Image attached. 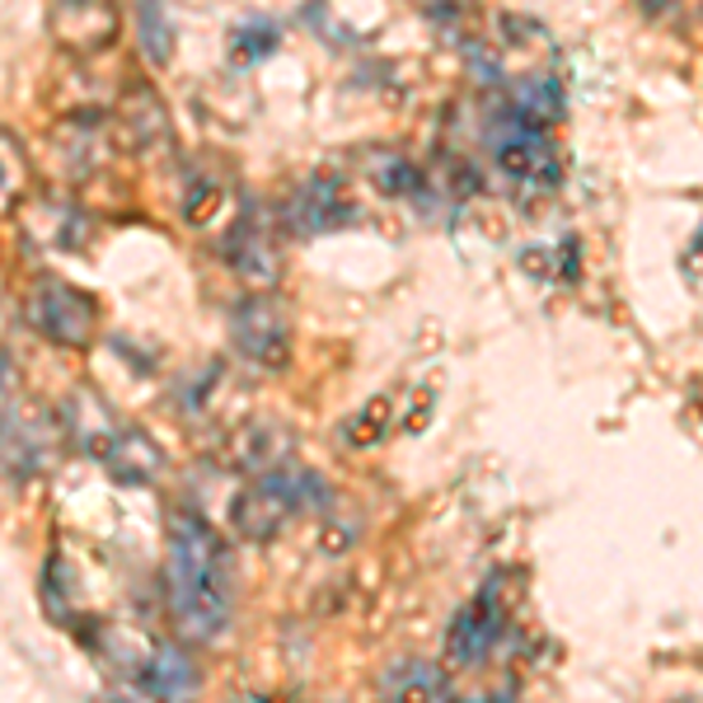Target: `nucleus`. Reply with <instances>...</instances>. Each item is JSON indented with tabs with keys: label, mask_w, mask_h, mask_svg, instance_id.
Segmentation results:
<instances>
[{
	"label": "nucleus",
	"mask_w": 703,
	"mask_h": 703,
	"mask_svg": "<svg viewBox=\"0 0 703 703\" xmlns=\"http://www.w3.org/2000/svg\"><path fill=\"white\" fill-rule=\"evenodd\" d=\"M165 591L169 614L188 643H216L231 624V554L221 535L202 516L179 512L169 521V554H165Z\"/></svg>",
	"instance_id": "nucleus-1"
},
{
	"label": "nucleus",
	"mask_w": 703,
	"mask_h": 703,
	"mask_svg": "<svg viewBox=\"0 0 703 703\" xmlns=\"http://www.w3.org/2000/svg\"><path fill=\"white\" fill-rule=\"evenodd\" d=\"M328 483L320 479L314 469L295 465V460H281L277 469L258 473V479L239 492L231 502V531L239 539H272L281 525H291L301 512H320L328 506Z\"/></svg>",
	"instance_id": "nucleus-2"
},
{
	"label": "nucleus",
	"mask_w": 703,
	"mask_h": 703,
	"mask_svg": "<svg viewBox=\"0 0 703 703\" xmlns=\"http://www.w3.org/2000/svg\"><path fill=\"white\" fill-rule=\"evenodd\" d=\"M24 324L33 333H43L52 347L85 352L99 333V301L85 287H76V281L43 272L24 291Z\"/></svg>",
	"instance_id": "nucleus-3"
},
{
	"label": "nucleus",
	"mask_w": 703,
	"mask_h": 703,
	"mask_svg": "<svg viewBox=\"0 0 703 703\" xmlns=\"http://www.w3.org/2000/svg\"><path fill=\"white\" fill-rule=\"evenodd\" d=\"M231 343L244 361L281 371L291 361V310L272 291H254L231 310Z\"/></svg>",
	"instance_id": "nucleus-4"
},
{
	"label": "nucleus",
	"mask_w": 703,
	"mask_h": 703,
	"mask_svg": "<svg viewBox=\"0 0 703 703\" xmlns=\"http://www.w3.org/2000/svg\"><path fill=\"white\" fill-rule=\"evenodd\" d=\"M502 628H506V572H492L479 587V595L455 614L450 638H446V661L455 671L479 666L492 652V643L502 638Z\"/></svg>",
	"instance_id": "nucleus-5"
},
{
	"label": "nucleus",
	"mask_w": 703,
	"mask_h": 703,
	"mask_svg": "<svg viewBox=\"0 0 703 703\" xmlns=\"http://www.w3.org/2000/svg\"><path fill=\"white\" fill-rule=\"evenodd\" d=\"M47 24L66 57H103L122 33V14L113 0H57Z\"/></svg>",
	"instance_id": "nucleus-6"
},
{
	"label": "nucleus",
	"mask_w": 703,
	"mask_h": 703,
	"mask_svg": "<svg viewBox=\"0 0 703 703\" xmlns=\"http://www.w3.org/2000/svg\"><path fill=\"white\" fill-rule=\"evenodd\" d=\"M498 136H492V150H498V165L512 174L521 183H535V188H549L558 183V150L544 127L525 122L516 109L506 113V122H498Z\"/></svg>",
	"instance_id": "nucleus-7"
},
{
	"label": "nucleus",
	"mask_w": 703,
	"mask_h": 703,
	"mask_svg": "<svg viewBox=\"0 0 703 703\" xmlns=\"http://www.w3.org/2000/svg\"><path fill=\"white\" fill-rule=\"evenodd\" d=\"M169 127H174L169 103L155 94L150 85H132V90H122V99L113 103V113H109V136L132 155H150L155 146H165Z\"/></svg>",
	"instance_id": "nucleus-8"
},
{
	"label": "nucleus",
	"mask_w": 703,
	"mask_h": 703,
	"mask_svg": "<svg viewBox=\"0 0 703 703\" xmlns=\"http://www.w3.org/2000/svg\"><path fill=\"white\" fill-rule=\"evenodd\" d=\"M352 216V207L343 198L338 179H328V174H314L310 183H301V192L287 202V231L295 239H314L333 231V225H343Z\"/></svg>",
	"instance_id": "nucleus-9"
},
{
	"label": "nucleus",
	"mask_w": 703,
	"mask_h": 703,
	"mask_svg": "<svg viewBox=\"0 0 703 703\" xmlns=\"http://www.w3.org/2000/svg\"><path fill=\"white\" fill-rule=\"evenodd\" d=\"M94 455L118 483H155L165 473V450L150 442L141 427H113L103 442L94 446Z\"/></svg>",
	"instance_id": "nucleus-10"
},
{
	"label": "nucleus",
	"mask_w": 703,
	"mask_h": 703,
	"mask_svg": "<svg viewBox=\"0 0 703 703\" xmlns=\"http://www.w3.org/2000/svg\"><path fill=\"white\" fill-rule=\"evenodd\" d=\"M221 249L225 258H231V268L249 281V287L258 291H272L277 287V277H281V258H277V244L268 239V231L254 221V211L249 216H239V225L231 235L221 239Z\"/></svg>",
	"instance_id": "nucleus-11"
},
{
	"label": "nucleus",
	"mask_w": 703,
	"mask_h": 703,
	"mask_svg": "<svg viewBox=\"0 0 703 703\" xmlns=\"http://www.w3.org/2000/svg\"><path fill=\"white\" fill-rule=\"evenodd\" d=\"M103 141H109V122L99 113H85V118H66L52 127V146L62 155V169L70 179H85L94 174L103 160Z\"/></svg>",
	"instance_id": "nucleus-12"
},
{
	"label": "nucleus",
	"mask_w": 703,
	"mask_h": 703,
	"mask_svg": "<svg viewBox=\"0 0 703 703\" xmlns=\"http://www.w3.org/2000/svg\"><path fill=\"white\" fill-rule=\"evenodd\" d=\"M141 684H146V694L155 699H165V703H188L192 694H198V666H192V657L183 652V647H174V643H155V652L150 661L141 666Z\"/></svg>",
	"instance_id": "nucleus-13"
},
{
	"label": "nucleus",
	"mask_w": 703,
	"mask_h": 703,
	"mask_svg": "<svg viewBox=\"0 0 703 703\" xmlns=\"http://www.w3.org/2000/svg\"><path fill=\"white\" fill-rule=\"evenodd\" d=\"M52 446V432L43 427L38 417L29 422V413H5L0 417V460H5L14 473H33L43 469Z\"/></svg>",
	"instance_id": "nucleus-14"
},
{
	"label": "nucleus",
	"mask_w": 703,
	"mask_h": 703,
	"mask_svg": "<svg viewBox=\"0 0 703 703\" xmlns=\"http://www.w3.org/2000/svg\"><path fill=\"white\" fill-rule=\"evenodd\" d=\"M225 460L235 469H249L258 479V473H268L287 460V442L277 436V427H239L231 436V446H225Z\"/></svg>",
	"instance_id": "nucleus-15"
},
{
	"label": "nucleus",
	"mask_w": 703,
	"mask_h": 703,
	"mask_svg": "<svg viewBox=\"0 0 703 703\" xmlns=\"http://www.w3.org/2000/svg\"><path fill=\"white\" fill-rule=\"evenodd\" d=\"M361 169H366V179L384 192V198H417V192H422V174H417V165L403 150H384V146L366 150L361 155Z\"/></svg>",
	"instance_id": "nucleus-16"
},
{
	"label": "nucleus",
	"mask_w": 703,
	"mask_h": 703,
	"mask_svg": "<svg viewBox=\"0 0 703 703\" xmlns=\"http://www.w3.org/2000/svg\"><path fill=\"white\" fill-rule=\"evenodd\" d=\"M136 43L150 66H169L179 33H174L169 14H165V0H136Z\"/></svg>",
	"instance_id": "nucleus-17"
},
{
	"label": "nucleus",
	"mask_w": 703,
	"mask_h": 703,
	"mask_svg": "<svg viewBox=\"0 0 703 703\" xmlns=\"http://www.w3.org/2000/svg\"><path fill=\"white\" fill-rule=\"evenodd\" d=\"M512 109H516L525 122L544 127V122L562 118V85H558L554 76H531V80H521L516 90H512Z\"/></svg>",
	"instance_id": "nucleus-18"
},
{
	"label": "nucleus",
	"mask_w": 703,
	"mask_h": 703,
	"mask_svg": "<svg viewBox=\"0 0 703 703\" xmlns=\"http://www.w3.org/2000/svg\"><path fill=\"white\" fill-rule=\"evenodd\" d=\"M24 188H29V165H24V150H20V141L0 132V221L10 216L14 207H20L24 198Z\"/></svg>",
	"instance_id": "nucleus-19"
},
{
	"label": "nucleus",
	"mask_w": 703,
	"mask_h": 703,
	"mask_svg": "<svg viewBox=\"0 0 703 703\" xmlns=\"http://www.w3.org/2000/svg\"><path fill=\"white\" fill-rule=\"evenodd\" d=\"M277 47H281V29H277L272 20H263V14H254L249 24H239V29H235V38H231V52H235V62H239V66L272 57Z\"/></svg>",
	"instance_id": "nucleus-20"
},
{
	"label": "nucleus",
	"mask_w": 703,
	"mask_h": 703,
	"mask_svg": "<svg viewBox=\"0 0 703 703\" xmlns=\"http://www.w3.org/2000/svg\"><path fill=\"white\" fill-rule=\"evenodd\" d=\"M103 652H109L113 661H122L132 676H141V666L150 661V652H155V643L146 638L141 628H127V624H109L103 628Z\"/></svg>",
	"instance_id": "nucleus-21"
},
{
	"label": "nucleus",
	"mask_w": 703,
	"mask_h": 703,
	"mask_svg": "<svg viewBox=\"0 0 703 703\" xmlns=\"http://www.w3.org/2000/svg\"><path fill=\"white\" fill-rule=\"evenodd\" d=\"M390 417H394V399L390 394H376L366 409L347 422V442L352 446H376L384 432H390Z\"/></svg>",
	"instance_id": "nucleus-22"
},
{
	"label": "nucleus",
	"mask_w": 703,
	"mask_h": 703,
	"mask_svg": "<svg viewBox=\"0 0 703 703\" xmlns=\"http://www.w3.org/2000/svg\"><path fill=\"white\" fill-rule=\"evenodd\" d=\"M216 207H221V183H216V179H192V183H188V192H183V216H188L192 225H207Z\"/></svg>",
	"instance_id": "nucleus-23"
},
{
	"label": "nucleus",
	"mask_w": 703,
	"mask_h": 703,
	"mask_svg": "<svg viewBox=\"0 0 703 703\" xmlns=\"http://www.w3.org/2000/svg\"><path fill=\"white\" fill-rule=\"evenodd\" d=\"M10 376H14V371H10V357H5V352H0V394L10 390Z\"/></svg>",
	"instance_id": "nucleus-24"
}]
</instances>
